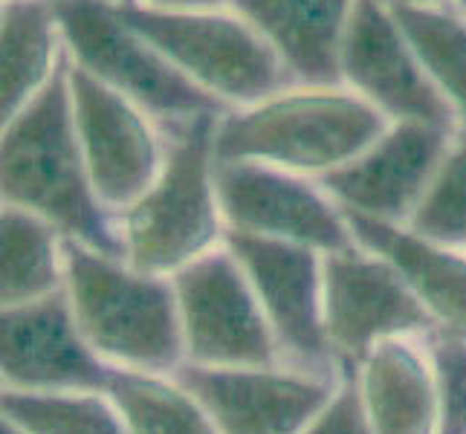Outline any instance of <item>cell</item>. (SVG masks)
<instances>
[{
  "label": "cell",
  "instance_id": "obj_1",
  "mask_svg": "<svg viewBox=\"0 0 466 434\" xmlns=\"http://www.w3.org/2000/svg\"><path fill=\"white\" fill-rule=\"evenodd\" d=\"M0 197L50 220L64 237L125 258L119 220L96 195L78 142L67 56L35 99L4 122Z\"/></svg>",
  "mask_w": 466,
  "mask_h": 434
},
{
  "label": "cell",
  "instance_id": "obj_2",
  "mask_svg": "<svg viewBox=\"0 0 466 434\" xmlns=\"http://www.w3.org/2000/svg\"><path fill=\"white\" fill-rule=\"evenodd\" d=\"M385 127L389 119L345 85H287L255 105L227 110L218 119L215 156L321 180Z\"/></svg>",
  "mask_w": 466,
  "mask_h": 434
},
{
  "label": "cell",
  "instance_id": "obj_3",
  "mask_svg": "<svg viewBox=\"0 0 466 434\" xmlns=\"http://www.w3.org/2000/svg\"><path fill=\"white\" fill-rule=\"evenodd\" d=\"M76 325L114 368L174 374L186 362L180 304L171 276H154L87 244H64Z\"/></svg>",
  "mask_w": 466,
  "mask_h": 434
},
{
  "label": "cell",
  "instance_id": "obj_4",
  "mask_svg": "<svg viewBox=\"0 0 466 434\" xmlns=\"http://www.w3.org/2000/svg\"><path fill=\"white\" fill-rule=\"evenodd\" d=\"M223 114L171 125L166 159L157 180L116 215L125 261L154 276L212 252L227 237L215 183V131Z\"/></svg>",
  "mask_w": 466,
  "mask_h": 434
},
{
  "label": "cell",
  "instance_id": "obj_5",
  "mask_svg": "<svg viewBox=\"0 0 466 434\" xmlns=\"http://www.w3.org/2000/svg\"><path fill=\"white\" fill-rule=\"evenodd\" d=\"M119 12L191 85L229 110L293 85L276 50L232 6L151 9L137 0H119Z\"/></svg>",
  "mask_w": 466,
  "mask_h": 434
},
{
  "label": "cell",
  "instance_id": "obj_6",
  "mask_svg": "<svg viewBox=\"0 0 466 434\" xmlns=\"http://www.w3.org/2000/svg\"><path fill=\"white\" fill-rule=\"evenodd\" d=\"M70 58L107 87L125 93L154 119L171 125L227 114L218 99L174 67L122 18L119 0H53Z\"/></svg>",
  "mask_w": 466,
  "mask_h": 434
},
{
  "label": "cell",
  "instance_id": "obj_7",
  "mask_svg": "<svg viewBox=\"0 0 466 434\" xmlns=\"http://www.w3.org/2000/svg\"><path fill=\"white\" fill-rule=\"evenodd\" d=\"M186 362L208 368H272L284 365L281 345L227 244L177 269Z\"/></svg>",
  "mask_w": 466,
  "mask_h": 434
},
{
  "label": "cell",
  "instance_id": "obj_8",
  "mask_svg": "<svg viewBox=\"0 0 466 434\" xmlns=\"http://www.w3.org/2000/svg\"><path fill=\"white\" fill-rule=\"evenodd\" d=\"M223 244L244 267L284 362L330 374L339 357L325 330V252L232 229Z\"/></svg>",
  "mask_w": 466,
  "mask_h": 434
},
{
  "label": "cell",
  "instance_id": "obj_9",
  "mask_svg": "<svg viewBox=\"0 0 466 434\" xmlns=\"http://www.w3.org/2000/svg\"><path fill=\"white\" fill-rule=\"evenodd\" d=\"M215 183L227 229L339 252L357 247L350 223L319 180L264 163L218 159Z\"/></svg>",
  "mask_w": 466,
  "mask_h": 434
},
{
  "label": "cell",
  "instance_id": "obj_10",
  "mask_svg": "<svg viewBox=\"0 0 466 434\" xmlns=\"http://www.w3.org/2000/svg\"><path fill=\"white\" fill-rule=\"evenodd\" d=\"M200 399L220 434H304L342 379L296 365L208 368L183 362L171 374Z\"/></svg>",
  "mask_w": 466,
  "mask_h": 434
},
{
  "label": "cell",
  "instance_id": "obj_11",
  "mask_svg": "<svg viewBox=\"0 0 466 434\" xmlns=\"http://www.w3.org/2000/svg\"><path fill=\"white\" fill-rule=\"evenodd\" d=\"M70 99L78 142L96 195L114 215L131 206L157 180L166 159L154 116L125 93L82 70L67 53Z\"/></svg>",
  "mask_w": 466,
  "mask_h": 434
},
{
  "label": "cell",
  "instance_id": "obj_12",
  "mask_svg": "<svg viewBox=\"0 0 466 434\" xmlns=\"http://www.w3.org/2000/svg\"><path fill=\"white\" fill-rule=\"evenodd\" d=\"M342 85L389 122H426L461 131L423 61L400 29L389 0H357L339 56Z\"/></svg>",
  "mask_w": 466,
  "mask_h": 434
},
{
  "label": "cell",
  "instance_id": "obj_13",
  "mask_svg": "<svg viewBox=\"0 0 466 434\" xmlns=\"http://www.w3.org/2000/svg\"><path fill=\"white\" fill-rule=\"evenodd\" d=\"M435 328L423 301L380 255L360 244L325 255V330L333 353L348 365H360L385 339Z\"/></svg>",
  "mask_w": 466,
  "mask_h": 434
},
{
  "label": "cell",
  "instance_id": "obj_14",
  "mask_svg": "<svg viewBox=\"0 0 466 434\" xmlns=\"http://www.w3.org/2000/svg\"><path fill=\"white\" fill-rule=\"evenodd\" d=\"M455 134L426 122H389L362 154L325 174L319 183L342 206V212L409 223Z\"/></svg>",
  "mask_w": 466,
  "mask_h": 434
},
{
  "label": "cell",
  "instance_id": "obj_15",
  "mask_svg": "<svg viewBox=\"0 0 466 434\" xmlns=\"http://www.w3.org/2000/svg\"><path fill=\"white\" fill-rule=\"evenodd\" d=\"M0 371L15 391H107L114 365L96 353L76 325L67 293L4 308Z\"/></svg>",
  "mask_w": 466,
  "mask_h": 434
},
{
  "label": "cell",
  "instance_id": "obj_16",
  "mask_svg": "<svg viewBox=\"0 0 466 434\" xmlns=\"http://www.w3.org/2000/svg\"><path fill=\"white\" fill-rule=\"evenodd\" d=\"M276 50L293 85H342L339 56L357 0H232Z\"/></svg>",
  "mask_w": 466,
  "mask_h": 434
},
{
  "label": "cell",
  "instance_id": "obj_17",
  "mask_svg": "<svg viewBox=\"0 0 466 434\" xmlns=\"http://www.w3.org/2000/svg\"><path fill=\"white\" fill-rule=\"evenodd\" d=\"M353 240L389 261L423 301L435 325L466 336V252L414 232L409 223H389L345 212Z\"/></svg>",
  "mask_w": 466,
  "mask_h": 434
},
{
  "label": "cell",
  "instance_id": "obj_18",
  "mask_svg": "<svg viewBox=\"0 0 466 434\" xmlns=\"http://www.w3.org/2000/svg\"><path fill=\"white\" fill-rule=\"evenodd\" d=\"M360 397L371 434H438L441 403L429 348L397 336L360 362Z\"/></svg>",
  "mask_w": 466,
  "mask_h": 434
},
{
  "label": "cell",
  "instance_id": "obj_19",
  "mask_svg": "<svg viewBox=\"0 0 466 434\" xmlns=\"http://www.w3.org/2000/svg\"><path fill=\"white\" fill-rule=\"evenodd\" d=\"M67 46L53 0H4L0 9V116L12 119L61 67Z\"/></svg>",
  "mask_w": 466,
  "mask_h": 434
},
{
  "label": "cell",
  "instance_id": "obj_20",
  "mask_svg": "<svg viewBox=\"0 0 466 434\" xmlns=\"http://www.w3.org/2000/svg\"><path fill=\"white\" fill-rule=\"evenodd\" d=\"M64 237L50 220L4 203L0 215V298L4 308L61 293L67 281Z\"/></svg>",
  "mask_w": 466,
  "mask_h": 434
},
{
  "label": "cell",
  "instance_id": "obj_21",
  "mask_svg": "<svg viewBox=\"0 0 466 434\" xmlns=\"http://www.w3.org/2000/svg\"><path fill=\"white\" fill-rule=\"evenodd\" d=\"M389 6L466 131V15L443 0H389Z\"/></svg>",
  "mask_w": 466,
  "mask_h": 434
},
{
  "label": "cell",
  "instance_id": "obj_22",
  "mask_svg": "<svg viewBox=\"0 0 466 434\" xmlns=\"http://www.w3.org/2000/svg\"><path fill=\"white\" fill-rule=\"evenodd\" d=\"M107 397L131 434H220L200 399L171 374L114 368Z\"/></svg>",
  "mask_w": 466,
  "mask_h": 434
},
{
  "label": "cell",
  "instance_id": "obj_23",
  "mask_svg": "<svg viewBox=\"0 0 466 434\" xmlns=\"http://www.w3.org/2000/svg\"><path fill=\"white\" fill-rule=\"evenodd\" d=\"M0 409L29 434H131L107 391L4 389Z\"/></svg>",
  "mask_w": 466,
  "mask_h": 434
},
{
  "label": "cell",
  "instance_id": "obj_24",
  "mask_svg": "<svg viewBox=\"0 0 466 434\" xmlns=\"http://www.w3.org/2000/svg\"><path fill=\"white\" fill-rule=\"evenodd\" d=\"M409 227L438 244L466 249V131L455 134L435 180L426 188Z\"/></svg>",
  "mask_w": 466,
  "mask_h": 434
},
{
  "label": "cell",
  "instance_id": "obj_25",
  "mask_svg": "<svg viewBox=\"0 0 466 434\" xmlns=\"http://www.w3.org/2000/svg\"><path fill=\"white\" fill-rule=\"evenodd\" d=\"M426 348L438 379V434H466V336L435 328L426 333Z\"/></svg>",
  "mask_w": 466,
  "mask_h": 434
},
{
  "label": "cell",
  "instance_id": "obj_26",
  "mask_svg": "<svg viewBox=\"0 0 466 434\" xmlns=\"http://www.w3.org/2000/svg\"><path fill=\"white\" fill-rule=\"evenodd\" d=\"M304 434H371V426H368V417L362 409L357 374L342 377L333 403L316 417Z\"/></svg>",
  "mask_w": 466,
  "mask_h": 434
},
{
  "label": "cell",
  "instance_id": "obj_27",
  "mask_svg": "<svg viewBox=\"0 0 466 434\" xmlns=\"http://www.w3.org/2000/svg\"><path fill=\"white\" fill-rule=\"evenodd\" d=\"M137 4L151 9H218L229 6L232 0H137Z\"/></svg>",
  "mask_w": 466,
  "mask_h": 434
},
{
  "label": "cell",
  "instance_id": "obj_28",
  "mask_svg": "<svg viewBox=\"0 0 466 434\" xmlns=\"http://www.w3.org/2000/svg\"><path fill=\"white\" fill-rule=\"evenodd\" d=\"M0 434H29V431H24L18 423H12V420H6V417H4V426H0Z\"/></svg>",
  "mask_w": 466,
  "mask_h": 434
},
{
  "label": "cell",
  "instance_id": "obj_29",
  "mask_svg": "<svg viewBox=\"0 0 466 434\" xmlns=\"http://www.w3.org/2000/svg\"><path fill=\"white\" fill-rule=\"evenodd\" d=\"M455 6H458V9H461L463 15H466V0H458V4H455Z\"/></svg>",
  "mask_w": 466,
  "mask_h": 434
}]
</instances>
